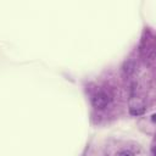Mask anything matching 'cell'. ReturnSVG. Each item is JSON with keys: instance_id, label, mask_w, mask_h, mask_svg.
<instances>
[{"instance_id": "1", "label": "cell", "mask_w": 156, "mask_h": 156, "mask_svg": "<svg viewBox=\"0 0 156 156\" xmlns=\"http://www.w3.org/2000/svg\"><path fill=\"white\" fill-rule=\"evenodd\" d=\"M108 102H110V98L105 93H98L91 98V105L98 110L105 108L108 105Z\"/></svg>"}, {"instance_id": "2", "label": "cell", "mask_w": 156, "mask_h": 156, "mask_svg": "<svg viewBox=\"0 0 156 156\" xmlns=\"http://www.w3.org/2000/svg\"><path fill=\"white\" fill-rule=\"evenodd\" d=\"M122 71L126 76H132L135 71V62L134 60H127L124 61L123 66H122Z\"/></svg>"}, {"instance_id": "3", "label": "cell", "mask_w": 156, "mask_h": 156, "mask_svg": "<svg viewBox=\"0 0 156 156\" xmlns=\"http://www.w3.org/2000/svg\"><path fill=\"white\" fill-rule=\"evenodd\" d=\"M145 111H146V108H145L144 106H140V107H130V108H129V113H130L132 116H134V117H138V116L144 115Z\"/></svg>"}, {"instance_id": "4", "label": "cell", "mask_w": 156, "mask_h": 156, "mask_svg": "<svg viewBox=\"0 0 156 156\" xmlns=\"http://www.w3.org/2000/svg\"><path fill=\"white\" fill-rule=\"evenodd\" d=\"M118 156H134V154H133L130 150H122V151L118 154Z\"/></svg>"}, {"instance_id": "5", "label": "cell", "mask_w": 156, "mask_h": 156, "mask_svg": "<svg viewBox=\"0 0 156 156\" xmlns=\"http://www.w3.org/2000/svg\"><path fill=\"white\" fill-rule=\"evenodd\" d=\"M151 122H154V123H156V113H154V115L151 116Z\"/></svg>"}, {"instance_id": "6", "label": "cell", "mask_w": 156, "mask_h": 156, "mask_svg": "<svg viewBox=\"0 0 156 156\" xmlns=\"http://www.w3.org/2000/svg\"><path fill=\"white\" fill-rule=\"evenodd\" d=\"M151 152H152L154 156H156V146H154V147L151 149Z\"/></svg>"}, {"instance_id": "7", "label": "cell", "mask_w": 156, "mask_h": 156, "mask_svg": "<svg viewBox=\"0 0 156 156\" xmlns=\"http://www.w3.org/2000/svg\"><path fill=\"white\" fill-rule=\"evenodd\" d=\"M85 152H87V149L84 150V152H83V155H82V156H85Z\"/></svg>"}]
</instances>
